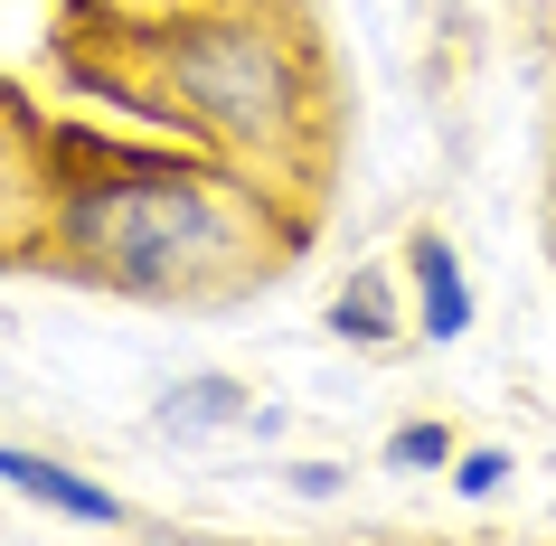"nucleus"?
Returning <instances> with one entry per match:
<instances>
[{"label": "nucleus", "mask_w": 556, "mask_h": 546, "mask_svg": "<svg viewBox=\"0 0 556 546\" xmlns=\"http://www.w3.org/2000/svg\"><path fill=\"white\" fill-rule=\"evenodd\" d=\"M0 481L20 490V499H48V509H66V518H86V528H114L123 518V499L104 481H86L76 461H48V453H20V443H0Z\"/></svg>", "instance_id": "3"}, {"label": "nucleus", "mask_w": 556, "mask_h": 546, "mask_svg": "<svg viewBox=\"0 0 556 546\" xmlns=\"http://www.w3.org/2000/svg\"><path fill=\"white\" fill-rule=\"evenodd\" d=\"M443 453H453V443H443L434 424H406V433H396V443H387V461H406V471H434Z\"/></svg>", "instance_id": "7"}, {"label": "nucleus", "mask_w": 556, "mask_h": 546, "mask_svg": "<svg viewBox=\"0 0 556 546\" xmlns=\"http://www.w3.org/2000/svg\"><path fill=\"white\" fill-rule=\"evenodd\" d=\"M236 415V386L227 377H199V386H170V424L189 433V424H227Z\"/></svg>", "instance_id": "6"}, {"label": "nucleus", "mask_w": 556, "mask_h": 546, "mask_svg": "<svg viewBox=\"0 0 556 546\" xmlns=\"http://www.w3.org/2000/svg\"><path fill=\"white\" fill-rule=\"evenodd\" d=\"M114 10H132V20H161V10H217V0H114Z\"/></svg>", "instance_id": "9"}, {"label": "nucleus", "mask_w": 556, "mask_h": 546, "mask_svg": "<svg viewBox=\"0 0 556 546\" xmlns=\"http://www.w3.org/2000/svg\"><path fill=\"white\" fill-rule=\"evenodd\" d=\"M500 481H509V461H500V453H471L463 461V490H471V499H491Z\"/></svg>", "instance_id": "8"}, {"label": "nucleus", "mask_w": 556, "mask_h": 546, "mask_svg": "<svg viewBox=\"0 0 556 546\" xmlns=\"http://www.w3.org/2000/svg\"><path fill=\"white\" fill-rule=\"evenodd\" d=\"M123 86L217 151H283L293 123L312 114V86H302V58L283 48V29L255 10H227V0L132 20L123 29Z\"/></svg>", "instance_id": "2"}, {"label": "nucleus", "mask_w": 556, "mask_h": 546, "mask_svg": "<svg viewBox=\"0 0 556 546\" xmlns=\"http://www.w3.org/2000/svg\"><path fill=\"white\" fill-rule=\"evenodd\" d=\"M58 255L123 292H217L264 255L255 199L199 170H114L58 199Z\"/></svg>", "instance_id": "1"}, {"label": "nucleus", "mask_w": 556, "mask_h": 546, "mask_svg": "<svg viewBox=\"0 0 556 546\" xmlns=\"http://www.w3.org/2000/svg\"><path fill=\"white\" fill-rule=\"evenodd\" d=\"M330 320H340L350 340H396V312H387V283H378V274H358V283L330 302Z\"/></svg>", "instance_id": "5"}, {"label": "nucleus", "mask_w": 556, "mask_h": 546, "mask_svg": "<svg viewBox=\"0 0 556 546\" xmlns=\"http://www.w3.org/2000/svg\"><path fill=\"white\" fill-rule=\"evenodd\" d=\"M415 302H425V340H463L471 330V283L443 236H415Z\"/></svg>", "instance_id": "4"}]
</instances>
